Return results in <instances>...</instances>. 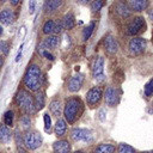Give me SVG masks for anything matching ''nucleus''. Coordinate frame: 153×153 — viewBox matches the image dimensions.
<instances>
[{
	"label": "nucleus",
	"instance_id": "31",
	"mask_svg": "<svg viewBox=\"0 0 153 153\" xmlns=\"http://www.w3.org/2000/svg\"><path fill=\"white\" fill-rule=\"evenodd\" d=\"M43 120H44V129L48 131V130L50 129V127H51V120H50V116H49L48 114H44Z\"/></svg>",
	"mask_w": 153,
	"mask_h": 153
},
{
	"label": "nucleus",
	"instance_id": "25",
	"mask_svg": "<svg viewBox=\"0 0 153 153\" xmlns=\"http://www.w3.org/2000/svg\"><path fill=\"white\" fill-rule=\"evenodd\" d=\"M94 22H92V23H90L85 29H84V31H82V39L84 41H87L90 37H91V35H92V32H93V29H94Z\"/></svg>",
	"mask_w": 153,
	"mask_h": 153
},
{
	"label": "nucleus",
	"instance_id": "11",
	"mask_svg": "<svg viewBox=\"0 0 153 153\" xmlns=\"http://www.w3.org/2000/svg\"><path fill=\"white\" fill-rule=\"evenodd\" d=\"M82 82H84V75L81 73H78L75 75H73L69 81H68V90L71 92H76L81 88L82 86Z\"/></svg>",
	"mask_w": 153,
	"mask_h": 153
},
{
	"label": "nucleus",
	"instance_id": "15",
	"mask_svg": "<svg viewBox=\"0 0 153 153\" xmlns=\"http://www.w3.org/2000/svg\"><path fill=\"white\" fill-rule=\"evenodd\" d=\"M148 6V0H130V8L136 12L146 10Z\"/></svg>",
	"mask_w": 153,
	"mask_h": 153
},
{
	"label": "nucleus",
	"instance_id": "23",
	"mask_svg": "<svg viewBox=\"0 0 153 153\" xmlns=\"http://www.w3.org/2000/svg\"><path fill=\"white\" fill-rule=\"evenodd\" d=\"M116 11H117V13H118L121 17H123V18H127V17L130 16V10L128 8V6H127L124 2H118V4L116 5Z\"/></svg>",
	"mask_w": 153,
	"mask_h": 153
},
{
	"label": "nucleus",
	"instance_id": "38",
	"mask_svg": "<svg viewBox=\"0 0 153 153\" xmlns=\"http://www.w3.org/2000/svg\"><path fill=\"white\" fill-rule=\"evenodd\" d=\"M22 50H23V44L20 45V49H19V51L17 54V57H16V61H19L20 60V57H22Z\"/></svg>",
	"mask_w": 153,
	"mask_h": 153
},
{
	"label": "nucleus",
	"instance_id": "14",
	"mask_svg": "<svg viewBox=\"0 0 153 153\" xmlns=\"http://www.w3.org/2000/svg\"><path fill=\"white\" fill-rule=\"evenodd\" d=\"M12 137V131L10 129V127L1 124L0 126V141L4 143H7Z\"/></svg>",
	"mask_w": 153,
	"mask_h": 153
},
{
	"label": "nucleus",
	"instance_id": "44",
	"mask_svg": "<svg viewBox=\"0 0 153 153\" xmlns=\"http://www.w3.org/2000/svg\"><path fill=\"white\" fill-rule=\"evenodd\" d=\"M74 153H86V152L85 151H75Z\"/></svg>",
	"mask_w": 153,
	"mask_h": 153
},
{
	"label": "nucleus",
	"instance_id": "8",
	"mask_svg": "<svg viewBox=\"0 0 153 153\" xmlns=\"http://www.w3.org/2000/svg\"><path fill=\"white\" fill-rule=\"evenodd\" d=\"M145 48H146V41L141 37H134L129 42V50L134 55L142 54L145 51Z\"/></svg>",
	"mask_w": 153,
	"mask_h": 153
},
{
	"label": "nucleus",
	"instance_id": "32",
	"mask_svg": "<svg viewBox=\"0 0 153 153\" xmlns=\"http://www.w3.org/2000/svg\"><path fill=\"white\" fill-rule=\"evenodd\" d=\"M65 29V26H63V23L62 22H57V23H55V26H54V32L57 35V33H60V32H62V30Z\"/></svg>",
	"mask_w": 153,
	"mask_h": 153
},
{
	"label": "nucleus",
	"instance_id": "29",
	"mask_svg": "<svg viewBox=\"0 0 153 153\" xmlns=\"http://www.w3.org/2000/svg\"><path fill=\"white\" fill-rule=\"evenodd\" d=\"M145 94H146L147 97H151V96L153 94V79H151V80L146 84V86H145Z\"/></svg>",
	"mask_w": 153,
	"mask_h": 153
},
{
	"label": "nucleus",
	"instance_id": "27",
	"mask_svg": "<svg viewBox=\"0 0 153 153\" xmlns=\"http://www.w3.org/2000/svg\"><path fill=\"white\" fill-rule=\"evenodd\" d=\"M54 26H55V23L53 20H48L44 25H43V32L49 35L51 32H54Z\"/></svg>",
	"mask_w": 153,
	"mask_h": 153
},
{
	"label": "nucleus",
	"instance_id": "33",
	"mask_svg": "<svg viewBox=\"0 0 153 153\" xmlns=\"http://www.w3.org/2000/svg\"><path fill=\"white\" fill-rule=\"evenodd\" d=\"M0 45H1V51L5 55H7L8 54V50H10V44L7 42H5V41H0Z\"/></svg>",
	"mask_w": 153,
	"mask_h": 153
},
{
	"label": "nucleus",
	"instance_id": "39",
	"mask_svg": "<svg viewBox=\"0 0 153 153\" xmlns=\"http://www.w3.org/2000/svg\"><path fill=\"white\" fill-rule=\"evenodd\" d=\"M148 17H149V19L153 22V8L148 10Z\"/></svg>",
	"mask_w": 153,
	"mask_h": 153
},
{
	"label": "nucleus",
	"instance_id": "20",
	"mask_svg": "<svg viewBox=\"0 0 153 153\" xmlns=\"http://www.w3.org/2000/svg\"><path fill=\"white\" fill-rule=\"evenodd\" d=\"M35 106L37 110H42L44 108V103H45V96H44V92L42 91H38L35 96Z\"/></svg>",
	"mask_w": 153,
	"mask_h": 153
},
{
	"label": "nucleus",
	"instance_id": "1",
	"mask_svg": "<svg viewBox=\"0 0 153 153\" xmlns=\"http://www.w3.org/2000/svg\"><path fill=\"white\" fill-rule=\"evenodd\" d=\"M24 84L30 91H38L42 84V72L38 66L31 65L24 76Z\"/></svg>",
	"mask_w": 153,
	"mask_h": 153
},
{
	"label": "nucleus",
	"instance_id": "2",
	"mask_svg": "<svg viewBox=\"0 0 153 153\" xmlns=\"http://www.w3.org/2000/svg\"><path fill=\"white\" fill-rule=\"evenodd\" d=\"M81 102L80 99L78 98H69L67 99L66 102V105H65V110H63V114H65V117L66 120L69 122V123H74L75 120L78 118L80 111H81Z\"/></svg>",
	"mask_w": 153,
	"mask_h": 153
},
{
	"label": "nucleus",
	"instance_id": "9",
	"mask_svg": "<svg viewBox=\"0 0 153 153\" xmlns=\"http://www.w3.org/2000/svg\"><path fill=\"white\" fill-rule=\"evenodd\" d=\"M71 137L74 141H90L92 139L91 131L82 128H74L71 131Z\"/></svg>",
	"mask_w": 153,
	"mask_h": 153
},
{
	"label": "nucleus",
	"instance_id": "19",
	"mask_svg": "<svg viewBox=\"0 0 153 153\" xmlns=\"http://www.w3.org/2000/svg\"><path fill=\"white\" fill-rule=\"evenodd\" d=\"M13 20V13L10 10H4L2 12H0V23L5 24V25H10Z\"/></svg>",
	"mask_w": 153,
	"mask_h": 153
},
{
	"label": "nucleus",
	"instance_id": "12",
	"mask_svg": "<svg viewBox=\"0 0 153 153\" xmlns=\"http://www.w3.org/2000/svg\"><path fill=\"white\" fill-rule=\"evenodd\" d=\"M104 48H105V50H106L108 54L114 55L118 50V44H117L116 39L112 36H108L105 38V41H104Z\"/></svg>",
	"mask_w": 153,
	"mask_h": 153
},
{
	"label": "nucleus",
	"instance_id": "13",
	"mask_svg": "<svg viewBox=\"0 0 153 153\" xmlns=\"http://www.w3.org/2000/svg\"><path fill=\"white\" fill-rule=\"evenodd\" d=\"M55 153H69L71 152V143L67 140H60L56 141L53 145Z\"/></svg>",
	"mask_w": 153,
	"mask_h": 153
},
{
	"label": "nucleus",
	"instance_id": "17",
	"mask_svg": "<svg viewBox=\"0 0 153 153\" xmlns=\"http://www.w3.org/2000/svg\"><path fill=\"white\" fill-rule=\"evenodd\" d=\"M115 152V146L109 145V143H100L98 145L92 153H114Z\"/></svg>",
	"mask_w": 153,
	"mask_h": 153
},
{
	"label": "nucleus",
	"instance_id": "40",
	"mask_svg": "<svg viewBox=\"0 0 153 153\" xmlns=\"http://www.w3.org/2000/svg\"><path fill=\"white\" fill-rule=\"evenodd\" d=\"M18 153H27V152H26L25 148H23L22 146H19V147H18Z\"/></svg>",
	"mask_w": 153,
	"mask_h": 153
},
{
	"label": "nucleus",
	"instance_id": "45",
	"mask_svg": "<svg viewBox=\"0 0 153 153\" xmlns=\"http://www.w3.org/2000/svg\"><path fill=\"white\" fill-rule=\"evenodd\" d=\"M1 35H2V27L0 26V36H1Z\"/></svg>",
	"mask_w": 153,
	"mask_h": 153
},
{
	"label": "nucleus",
	"instance_id": "18",
	"mask_svg": "<svg viewBox=\"0 0 153 153\" xmlns=\"http://www.w3.org/2000/svg\"><path fill=\"white\" fill-rule=\"evenodd\" d=\"M59 44V37L56 35L54 36H48L44 42H43V45L45 47V49H55Z\"/></svg>",
	"mask_w": 153,
	"mask_h": 153
},
{
	"label": "nucleus",
	"instance_id": "49",
	"mask_svg": "<svg viewBox=\"0 0 153 153\" xmlns=\"http://www.w3.org/2000/svg\"><path fill=\"white\" fill-rule=\"evenodd\" d=\"M0 63H1V61H0Z\"/></svg>",
	"mask_w": 153,
	"mask_h": 153
},
{
	"label": "nucleus",
	"instance_id": "37",
	"mask_svg": "<svg viewBox=\"0 0 153 153\" xmlns=\"http://www.w3.org/2000/svg\"><path fill=\"white\" fill-rule=\"evenodd\" d=\"M42 54H43L48 60H50V61H53V60L55 59V57H54V55H51V54H50V53H48L47 50H43V51H42Z\"/></svg>",
	"mask_w": 153,
	"mask_h": 153
},
{
	"label": "nucleus",
	"instance_id": "43",
	"mask_svg": "<svg viewBox=\"0 0 153 153\" xmlns=\"http://www.w3.org/2000/svg\"><path fill=\"white\" fill-rule=\"evenodd\" d=\"M103 114H104V110H100V115H103ZM100 118H102V120H104V117H103V116H100Z\"/></svg>",
	"mask_w": 153,
	"mask_h": 153
},
{
	"label": "nucleus",
	"instance_id": "26",
	"mask_svg": "<svg viewBox=\"0 0 153 153\" xmlns=\"http://www.w3.org/2000/svg\"><path fill=\"white\" fill-rule=\"evenodd\" d=\"M118 153H135V149L131 146L127 145V143H120Z\"/></svg>",
	"mask_w": 153,
	"mask_h": 153
},
{
	"label": "nucleus",
	"instance_id": "28",
	"mask_svg": "<svg viewBox=\"0 0 153 153\" xmlns=\"http://www.w3.org/2000/svg\"><path fill=\"white\" fill-rule=\"evenodd\" d=\"M4 122L7 127H11L13 124V112L12 111H7L4 116Z\"/></svg>",
	"mask_w": 153,
	"mask_h": 153
},
{
	"label": "nucleus",
	"instance_id": "46",
	"mask_svg": "<svg viewBox=\"0 0 153 153\" xmlns=\"http://www.w3.org/2000/svg\"><path fill=\"white\" fill-rule=\"evenodd\" d=\"M145 153H153V151H149V152H145Z\"/></svg>",
	"mask_w": 153,
	"mask_h": 153
},
{
	"label": "nucleus",
	"instance_id": "42",
	"mask_svg": "<svg viewBox=\"0 0 153 153\" xmlns=\"http://www.w3.org/2000/svg\"><path fill=\"white\" fill-rule=\"evenodd\" d=\"M91 0H79V2L80 4H87V2H90Z\"/></svg>",
	"mask_w": 153,
	"mask_h": 153
},
{
	"label": "nucleus",
	"instance_id": "5",
	"mask_svg": "<svg viewBox=\"0 0 153 153\" xmlns=\"http://www.w3.org/2000/svg\"><path fill=\"white\" fill-rule=\"evenodd\" d=\"M146 30V22L142 17H135L128 25L126 29V33L129 36H134L137 35L142 31Z\"/></svg>",
	"mask_w": 153,
	"mask_h": 153
},
{
	"label": "nucleus",
	"instance_id": "41",
	"mask_svg": "<svg viewBox=\"0 0 153 153\" xmlns=\"http://www.w3.org/2000/svg\"><path fill=\"white\" fill-rule=\"evenodd\" d=\"M19 1H20V0H10V2H11L13 6H17V5L19 4Z\"/></svg>",
	"mask_w": 153,
	"mask_h": 153
},
{
	"label": "nucleus",
	"instance_id": "24",
	"mask_svg": "<svg viewBox=\"0 0 153 153\" xmlns=\"http://www.w3.org/2000/svg\"><path fill=\"white\" fill-rule=\"evenodd\" d=\"M61 4H62V0H48L47 5H45V8L49 12H54L55 10H57L61 6Z\"/></svg>",
	"mask_w": 153,
	"mask_h": 153
},
{
	"label": "nucleus",
	"instance_id": "16",
	"mask_svg": "<svg viewBox=\"0 0 153 153\" xmlns=\"http://www.w3.org/2000/svg\"><path fill=\"white\" fill-rule=\"evenodd\" d=\"M66 130H67V123L65 120L62 118H59L55 123V134L57 136H63L66 134Z\"/></svg>",
	"mask_w": 153,
	"mask_h": 153
},
{
	"label": "nucleus",
	"instance_id": "30",
	"mask_svg": "<svg viewBox=\"0 0 153 153\" xmlns=\"http://www.w3.org/2000/svg\"><path fill=\"white\" fill-rule=\"evenodd\" d=\"M103 5H104V0H94L91 5V8H92V11L96 12V11H99L103 7Z\"/></svg>",
	"mask_w": 153,
	"mask_h": 153
},
{
	"label": "nucleus",
	"instance_id": "36",
	"mask_svg": "<svg viewBox=\"0 0 153 153\" xmlns=\"http://www.w3.org/2000/svg\"><path fill=\"white\" fill-rule=\"evenodd\" d=\"M16 141H17L18 146H20V145L23 143V136L20 135V133H19V131H16Z\"/></svg>",
	"mask_w": 153,
	"mask_h": 153
},
{
	"label": "nucleus",
	"instance_id": "47",
	"mask_svg": "<svg viewBox=\"0 0 153 153\" xmlns=\"http://www.w3.org/2000/svg\"><path fill=\"white\" fill-rule=\"evenodd\" d=\"M0 51H1V45H0Z\"/></svg>",
	"mask_w": 153,
	"mask_h": 153
},
{
	"label": "nucleus",
	"instance_id": "35",
	"mask_svg": "<svg viewBox=\"0 0 153 153\" xmlns=\"http://www.w3.org/2000/svg\"><path fill=\"white\" fill-rule=\"evenodd\" d=\"M36 8V0H29V12L32 14Z\"/></svg>",
	"mask_w": 153,
	"mask_h": 153
},
{
	"label": "nucleus",
	"instance_id": "21",
	"mask_svg": "<svg viewBox=\"0 0 153 153\" xmlns=\"http://www.w3.org/2000/svg\"><path fill=\"white\" fill-rule=\"evenodd\" d=\"M49 110H50V112L54 115V116H56V117H59L60 115H61V112H62V106H61V102L60 100H53L51 103H50V105H49Z\"/></svg>",
	"mask_w": 153,
	"mask_h": 153
},
{
	"label": "nucleus",
	"instance_id": "10",
	"mask_svg": "<svg viewBox=\"0 0 153 153\" xmlns=\"http://www.w3.org/2000/svg\"><path fill=\"white\" fill-rule=\"evenodd\" d=\"M102 96H103V91L100 87H92L86 94V100L90 105H94L100 100Z\"/></svg>",
	"mask_w": 153,
	"mask_h": 153
},
{
	"label": "nucleus",
	"instance_id": "6",
	"mask_svg": "<svg viewBox=\"0 0 153 153\" xmlns=\"http://www.w3.org/2000/svg\"><path fill=\"white\" fill-rule=\"evenodd\" d=\"M92 76L98 82H102L105 79V75H104V59L102 56H99L94 61V63H93V67H92Z\"/></svg>",
	"mask_w": 153,
	"mask_h": 153
},
{
	"label": "nucleus",
	"instance_id": "4",
	"mask_svg": "<svg viewBox=\"0 0 153 153\" xmlns=\"http://www.w3.org/2000/svg\"><path fill=\"white\" fill-rule=\"evenodd\" d=\"M42 136L37 131H27L23 135V143L27 149H36L42 145Z\"/></svg>",
	"mask_w": 153,
	"mask_h": 153
},
{
	"label": "nucleus",
	"instance_id": "7",
	"mask_svg": "<svg viewBox=\"0 0 153 153\" xmlns=\"http://www.w3.org/2000/svg\"><path fill=\"white\" fill-rule=\"evenodd\" d=\"M120 97H121V91L116 87H108L105 90V94H104V99L105 103L109 106H115L118 104L120 102Z\"/></svg>",
	"mask_w": 153,
	"mask_h": 153
},
{
	"label": "nucleus",
	"instance_id": "48",
	"mask_svg": "<svg viewBox=\"0 0 153 153\" xmlns=\"http://www.w3.org/2000/svg\"><path fill=\"white\" fill-rule=\"evenodd\" d=\"M0 1H4V0H0Z\"/></svg>",
	"mask_w": 153,
	"mask_h": 153
},
{
	"label": "nucleus",
	"instance_id": "3",
	"mask_svg": "<svg viewBox=\"0 0 153 153\" xmlns=\"http://www.w3.org/2000/svg\"><path fill=\"white\" fill-rule=\"evenodd\" d=\"M16 99H17L18 105L20 106V109H22L25 114H32V112L35 111V109H36V106H35V99H33V97H32L29 92H26L25 90H20V91L17 93Z\"/></svg>",
	"mask_w": 153,
	"mask_h": 153
},
{
	"label": "nucleus",
	"instance_id": "34",
	"mask_svg": "<svg viewBox=\"0 0 153 153\" xmlns=\"http://www.w3.org/2000/svg\"><path fill=\"white\" fill-rule=\"evenodd\" d=\"M20 122H22V126H23L24 129L30 128V118L27 116H23L22 120H20Z\"/></svg>",
	"mask_w": 153,
	"mask_h": 153
},
{
	"label": "nucleus",
	"instance_id": "22",
	"mask_svg": "<svg viewBox=\"0 0 153 153\" xmlns=\"http://www.w3.org/2000/svg\"><path fill=\"white\" fill-rule=\"evenodd\" d=\"M63 26H65V29H67V30H71V29H73L74 27V25H75V19H74V14L73 13H67L66 16H65V18H63Z\"/></svg>",
	"mask_w": 153,
	"mask_h": 153
}]
</instances>
